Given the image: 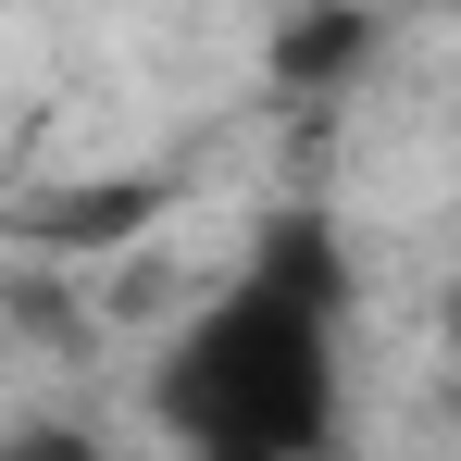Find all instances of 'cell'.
I'll return each instance as SVG.
<instances>
[{"label":"cell","instance_id":"277c9868","mask_svg":"<svg viewBox=\"0 0 461 461\" xmlns=\"http://www.w3.org/2000/svg\"><path fill=\"white\" fill-rule=\"evenodd\" d=\"M0 461H113V437L76 424V411H13L0 424Z\"/></svg>","mask_w":461,"mask_h":461},{"label":"cell","instance_id":"3957f363","mask_svg":"<svg viewBox=\"0 0 461 461\" xmlns=\"http://www.w3.org/2000/svg\"><path fill=\"white\" fill-rule=\"evenodd\" d=\"M150 212H162L150 175H113L100 200H50V212H25V237H50V249H113V237H138Z\"/></svg>","mask_w":461,"mask_h":461},{"label":"cell","instance_id":"6da1fadb","mask_svg":"<svg viewBox=\"0 0 461 461\" xmlns=\"http://www.w3.org/2000/svg\"><path fill=\"white\" fill-rule=\"evenodd\" d=\"M349 411V237L275 212L212 300L175 324L150 424L175 461H337Z\"/></svg>","mask_w":461,"mask_h":461},{"label":"cell","instance_id":"7a4b0ae2","mask_svg":"<svg viewBox=\"0 0 461 461\" xmlns=\"http://www.w3.org/2000/svg\"><path fill=\"white\" fill-rule=\"evenodd\" d=\"M349 63H375V13H362V0H312L300 25L275 38V76L287 87H337Z\"/></svg>","mask_w":461,"mask_h":461}]
</instances>
